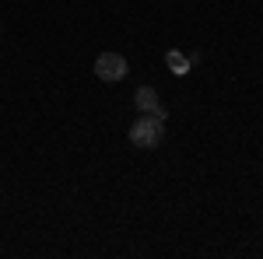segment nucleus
<instances>
[{"label":"nucleus","mask_w":263,"mask_h":259,"mask_svg":"<svg viewBox=\"0 0 263 259\" xmlns=\"http://www.w3.org/2000/svg\"><path fill=\"white\" fill-rule=\"evenodd\" d=\"M165 140V119L155 116V112H141L137 123H130V144L141 147V151H155L162 147Z\"/></svg>","instance_id":"obj_1"},{"label":"nucleus","mask_w":263,"mask_h":259,"mask_svg":"<svg viewBox=\"0 0 263 259\" xmlns=\"http://www.w3.org/2000/svg\"><path fill=\"white\" fill-rule=\"evenodd\" d=\"M95 74H99L102 81H123L126 74H130V63H126V56L123 53H99V60H95Z\"/></svg>","instance_id":"obj_2"},{"label":"nucleus","mask_w":263,"mask_h":259,"mask_svg":"<svg viewBox=\"0 0 263 259\" xmlns=\"http://www.w3.org/2000/svg\"><path fill=\"white\" fill-rule=\"evenodd\" d=\"M134 105H137V112H155V116H162V119H168V109L162 105V98H158V91H155L151 84H141V88L134 91Z\"/></svg>","instance_id":"obj_3"},{"label":"nucleus","mask_w":263,"mask_h":259,"mask_svg":"<svg viewBox=\"0 0 263 259\" xmlns=\"http://www.w3.org/2000/svg\"><path fill=\"white\" fill-rule=\"evenodd\" d=\"M165 63H168V67H172V74H179V77L190 70V60L182 56L179 49H168V53H165Z\"/></svg>","instance_id":"obj_4"}]
</instances>
